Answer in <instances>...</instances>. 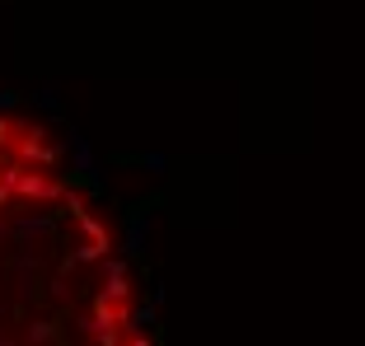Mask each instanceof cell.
Masks as SVG:
<instances>
[{"instance_id":"obj_1","label":"cell","mask_w":365,"mask_h":346,"mask_svg":"<svg viewBox=\"0 0 365 346\" xmlns=\"http://www.w3.org/2000/svg\"><path fill=\"white\" fill-rule=\"evenodd\" d=\"M0 346H155L136 271L66 150L0 108Z\"/></svg>"}]
</instances>
